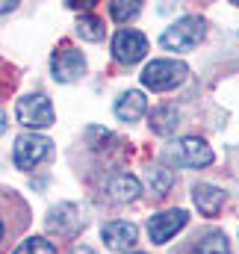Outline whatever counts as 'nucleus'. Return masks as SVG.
<instances>
[{"label": "nucleus", "instance_id": "obj_8", "mask_svg": "<svg viewBox=\"0 0 239 254\" xmlns=\"http://www.w3.org/2000/svg\"><path fill=\"white\" fill-rule=\"evenodd\" d=\"M101 237H104V243H107L110 252H127V249L136 246L139 231H136V225H130V222H110V225H104Z\"/></svg>", "mask_w": 239, "mask_h": 254}, {"label": "nucleus", "instance_id": "obj_13", "mask_svg": "<svg viewBox=\"0 0 239 254\" xmlns=\"http://www.w3.org/2000/svg\"><path fill=\"white\" fill-rule=\"evenodd\" d=\"M175 127H178V113H175L172 107H160V110L151 113V130H154V133L169 136Z\"/></svg>", "mask_w": 239, "mask_h": 254}, {"label": "nucleus", "instance_id": "obj_18", "mask_svg": "<svg viewBox=\"0 0 239 254\" xmlns=\"http://www.w3.org/2000/svg\"><path fill=\"white\" fill-rule=\"evenodd\" d=\"M148 184H154V190H157V195H163V192L169 190V184H172V175H169L166 169L154 166V169H148Z\"/></svg>", "mask_w": 239, "mask_h": 254}, {"label": "nucleus", "instance_id": "obj_15", "mask_svg": "<svg viewBox=\"0 0 239 254\" xmlns=\"http://www.w3.org/2000/svg\"><path fill=\"white\" fill-rule=\"evenodd\" d=\"M192 254H231V249H228L225 234H207V237L195 246Z\"/></svg>", "mask_w": 239, "mask_h": 254}, {"label": "nucleus", "instance_id": "obj_12", "mask_svg": "<svg viewBox=\"0 0 239 254\" xmlns=\"http://www.w3.org/2000/svg\"><path fill=\"white\" fill-rule=\"evenodd\" d=\"M139 192H142V187H139V181L133 175H116L110 181V198L119 201V204H127V201L139 198Z\"/></svg>", "mask_w": 239, "mask_h": 254}, {"label": "nucleus", "instance_id": "obj_17", "mask_svg": "<svg viewBox=\"0 0 239 254\" xmlns=\"http://www.w3.org/2000/svg\"><path fill=\"white\" fill-rule=\"evenodd\" d=\"M142 12V3H124V0H116V3H110V15L119 21V24H124V21H133L136 15Z\"/></svg>", "mask_w": 239, "mask_h": 254}, {"label": "nucleus", "instance_id": "obj_19", "mask_svg": "<svg viewBox=\"0 0 239 254\" xmlns=\"http://www.w3.org/2000/svg\"><path fill=\"white\" fill-rule=\"evenodd\" d=\"M77 254H95V252H89V249H77Z\"/></svg>", "mask_w": 239, "mask_h": 254}, {"label": "nucleus", "instance_id": "obj_2", "mask_svg": "<svg viewBox=\"0 0 239 254\" xmlns=\"http://www.w3.org/2000/svg\"><path fill=\"white\" fill-rule=\"evenodd\" d=\"M201 39H204V21L201 18H180L178 24H172L160 36V45L166 51H192Z\"/></svg>", "mask_w": 239, "mask_h": 254}, {"label": "nucleus", "instance_id": "obj_5", "mask_svg": "<svg viewBox=\"0 0 239 254\" xmlns=\"http://www.w3.org/2000/svg\"><path fill=\"white\" fill-rule=\"evenodd\" d=\"M48 154H51V139L36 136V133H24V136H18L12 157H15V166H18V169H33V166L42 163Z\"/></svg>", "mask_w": 239, "mask_h": 254}, {"label": "nucleus", "instance_id": "obj_10", "mask_svg": "<svg viewBox=\"0 0 239 254\" xmlns=\"http://www.w3.org/2000/svg\"><path fill=\"white\" fill-rule=\"evenodd\" d=\"M145 113H148V98L142 92H136V89L124 92L116 101V116H119L121 122H139Z\"/></svg>", "mask_w": 239, "mask_h": 254}, {"label": "nucleus", "instance_id": "obj_6", "mask_svg": "<svg viewBox=\"0 0 239 254\" xmlns=\"http://www.w3.org/2000/svg\"><path fill=\"white\" fill-rule=\"evenodd\" d=\"M145 51H148V39L139 30H121L113 39V57L124 65L139 63L145 57Z\"/></svg>", "mask_w": 239, "mask_h": 254}, {"label": "nucleus", "instance_id": "obj_4", "mask_svg": "<svg viewBox=\"0 0 239 254\" xmlns=\"http://www.w3.org/2000/svg\"><path fill=\"white\" fill-rule=\"evenodd\" d=\"M51 71H54V80L60 83H74L86 74V60L77 48H60L54 57H51Z\"/></svg>", "mask_w": 239, "mask_h": 254}, {"label": "nucleus", "instance_id": "obj_9", "mask_svg": "<svg viewBox=\"0 0 239 254\" xmlns=\"http://www.w3.org/2000/svg\"><path fill=\"white\" fill-rule=\"evenodd\" d=\"M180 157H183L186 166H192V169H204V166L213 163V148H210L204 139L186 136V139L180 142Z\"/></svg>", "mask_w": 239, "mask_h": 254}, {"label": "nucleus", "instance_id": "obj_14", "mask_svg": "<svg viewBox=\"0 0 239 254\" xmlns=\"http://www.w3.org/2000/svg\"><path fill=\"white\" fill-rule=\"evenodd\" d=\"M104 21L98 18V15H80V21H77V33H80V39H86V42H101L104 39Z\"/></svg>", "mask_w": 239, "mask_h": 254}, {"label": "nucleus", "instance_id": "obj_11", "mask_svg": "<svg viewBox=\"0 0 239 254\" xmlns=\"http://www.w3.org/2000/svg\"><path fill=\"white\" fill-rule=\"evenodd\" d=\"M192 201L204 216H216L222 210V204H225V192L219 187H210V184H198L192 190Z\"/></svg>", "mask_w": 239, "mask_h": 254}, {"label": "nucleus", "instance_id": "obj_16", "mask_svg": "<svg viewBox=\"0 0 239 254\" xmlns=\"http://www.w3.org/2000/svg\"><path fill=\"white\" fill-rule=\"evenodd\" d=\"M12 254H57V249H54V243L45 240V237H30V240H24Z\"/></svg>", "mask_w": 239, "mask_h": 254}, {"label": "nucleus", "instance_id": "obj_7", "mask_svg": "<svg viewBox=\"0 0 239 254\" xmlns=\"http://www.w3.org/2000/svg\"><path fill=\"white\" fill-rule=\"evenodd\" d=\"M186 222H189L186 210H169V213H160V216H154V219L148 222V234H151V240H154L157 246H163V243H169L178 231L186 228Z\"/></svg>", "mask_w": 239, "mask_h": 254}, {"label": "nucleus", "instance_id": "obj_1", "mask_svg": "<svg viewBox=\"0 0 239 254\" xmlns=\"http://www.w3.org/2000/svg\"><path fill=\"white\" fill-rule=\"evenodd\" d=\"M189 68L183 63H175V60H154V63L145 65L142 71V83L154 92H166V89H175L186 80Z\"/></svg>", "mask_w": 239, "mask_h": 254}, {"label": "nucleus", "instance_id": "obj_3", "mask_svg": "<svg viewBox=\"0 0 239 254\" xmlns=\"http://www.w3.org/2000/svg\"><path fill=\"white\" fill-rule=\"evenodd\" d=\"M15 116H18V122L24 127H33V130H39V127H51L54 125V107H51V101L45 98V95H24L21 101H18V107H15Z\"/></svg>", "mask_w": 239, "mask_h": 254}]
</instances>
